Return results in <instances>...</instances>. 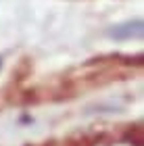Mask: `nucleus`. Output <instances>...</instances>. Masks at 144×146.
I'll return each mask as SVG.
<instances>
[{
  "label": "nucleus",
  "instance_id": "1",
  "mask_svg": "<svg viewBox=\"0 0 144 146\" xmlns=\"http://www.w3.org/2000/svg\"><path fill=\"white\" fill-rule=\"evenodd\" d=\"M104 36L115 42H129V40H142L144 36V21L140 17L125 19V21L113 23L104 29Z\"/></svg>",
  "mask_w": 144,
  "mask_h": 146
},
{
  "label": "nucleus",
  "instance_id": "2",
  "mask_svg": "<svg viewBox=\"0 0 144 146\" xmlns=\"http://www.w3.org/2000/svg\"><path fill=\"white\" fill-rule=\"evenodd\" d=\"M98 63H113V65H125V67H142L144 56L142 54H102L92 58L88 65H98Z\"/></svg>",
  "mask_w": 144,
  "mask_h": 146
},
{
  "label": "nucleus",
  "instance_id": "3",
  "mask_svg": "<svg viewBox=\"0 0 144 146\" xmlns=\"http://www.w3.org/2000/svg\"><path fill=\"white\" fill-rule=\"evenodd\" d=\"M123 140H125V144H129V146H142L144 144V127L140 123L129 125L125 129V134H123Z\"/></svg>",
  "mask_w": 144,
  "mask_h": 146
},
{
  "label": "nucleus",
  "instance_id": "4",
  "mask_svg": "<svg viewBox=\"0 0 144 146\" xmlns=\"http://www.w3.org/2000/svg\"><path fill=\"white\" fill-rule=\"evenodd\" d=\"M2 67H4V54H0V71H2Z\"/></svg>",
  "mask_w": 144,
  "mask_h": 146
}]
</instances>
